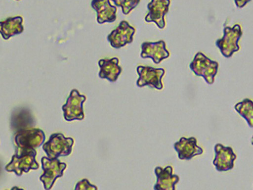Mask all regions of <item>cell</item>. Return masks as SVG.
Masks as SVG:
<instances>
[{
  "label": "cell",
  "mask_w": 253,
  "mask_h": 190,
  "mask_svg": "<svg viewBox=\"0 0 253 190\" xmlns=\"http://www.w3.org/2000/svg\"><path fill=\"white\" fill-rule=\"evenodd\" d=\"M45 140L44 133L39 128L20 130L14 135L15 154L19 155L33 151L42 145Z\"/></svg>",
  "instance_id": "obj_1"
},
{
  "label": "cell",
  "mask_w": 253,
  "mask_h": 190,
  "mask_svg": "<svg viewBox=\"0 0 253 190\" xmlns=\"http://www.w3.org/2000/svg\"><path fill=\"white\" fill-rule=\"evenodd\" d=\"M74 140L65 137L62 133L51 135L49 140L42 145V149L50 159H57L60 156L69 155L72 150Z\"/></svg>",
  "instance_id": "obj_2"
},
{
  "label": "cell",
  "mask_w": 253,
  "mask_h": 190,
  "mask_svg": "<svg viewBox=\"0 0 253 190\" xmlns=\"http://www.w3.org/2000/svg\"><path fill=\"white\" fill-rule=\"evenodd\" d=\"M189 67L196 75L203 77L208 84H212L217 72L218 63L202 52H198L190 63Z\"/></svg>",
  "instance_id": "obj_3"
},
{
  "label": "cell",
  "mask_w": 253,
  "mask_h": 190,
  "mask_svg": "<svg viewBox=\"0 0 253 190\" xmlns=\"http://www.w3.org/2000/svg\"><path fill=\"white\" fill-rule=\"evenodd\" d=\"M241 26L236 24L232 27L225 26L223 29V36L215 42L222 55L229 57L238 51L240 47L238 41L242 35Z\"/></svg>",
  "instance_id": "obj_4"
},
{
  "label": "cell",
  "mask_w": 253,
  "mask_h": 190,
  "mask_svg": "<svg viewBox=\"0 0 253 190\" xmlns=\"http://www.w3.org/2000/svg\"><path fill=\"white\" fill-rule=\"evenodd\" d=\"M41 163L43 173L40 180L42 182L45 190H50L57 178L63 176L67 165L58 158L50 159L46 156L41 158Z\"/></svg>",
  "instance_id": "obj_5"
},
{
  "label": "cell",
  "mask_w": 253,
  "mask_h": 190,
  "mask_svg": "<svg viewBox=\"0 0 253 190\" xmlns=\"http://www.w3.org/2000/svg\"><path fill=\"white\" fill-rule=\"evenodd\" d=\"M85 100L84 95H81L77 89L72 90L66 103L62 107L64 119L67 121L83 120L84 114L83 105Z\"/></svg>",
  "instance_id": "obj_6"
},
{
  "label": "cell",
  "mask_w": 253,
  "mask_h": 190,
  "mask_svg": "<svg viewBox=\"0 0 253 190\" xmlns=\"http://www.w3.org/2000/svg\"><path fill=\"white\" fill-rule=\"evenodd\" d=\"M139 77L136 85L139 87L148 85L158 90H162L163 85L162 79L165 70L162 68H154L148 66H138L136 68Z\"/></svg>",
  "instance_id": "obj_7"
},
{
  "label": "cell",
  "mask_w": 253,
  "mask_h": 190,
  "mask_svg": "<svg viewBox=\"0 0 253 190\" xmlns=\"http://www.w3.org/2000/svg\"><path fill=\"white\" fill-rule=\"evenodd\" d=\"M36 150L19 155L15 154L5 169L8 172H14L17 176L22 175L23 172L27 173L31 169H38L39 165L36 160Z\"/></svg>",
  "instance_id": "obj_8"
},
{
  "label": "cell",
  "mask_w": 253,
  "mask_h": 190,
  "mask_svg": "<svg viewBox=\"0 0 253 190\" xmlns=\"http://www.w3.org/2000/svg\"><path fill=\"white\" fill-rule=\"evenodd\" d=\"M135 32V28L125 20L121 21L117 28L112 30L107 36L111 46L115 48H121L133 41Z\"/></svg>",
  "instance_id": "obj_9"
},
{
  "label": "cell",
  "mask_w": 253,
  "mask_h": 190,
  "mask_svg": "<svg viewBox=\"0 0 253 190\" xmlns=\"http://www.w3.org/2000/svg\"><path fill=\"white\" fill-rule=\"evenodd\" d=\"M215 157L213 164L219 172L227 171L234 167V162L237 156L230 146H225L220 143H216L214 147Z\"/></svg>",
  "instance_id": "obj_10"
},
{
  "label": "cell",
  "mask_w": 253,
  "mask_h": 190,
  "mask_svg": "<svg viewBox=\"0 0 253 190\" xmlns=\"http://www.w3.org/2000/svg\"><path fill=\"white\" fill-rule=\"evenodd\" d=\"M169 0H152L147 5L148 12L145 17L146 22H154L160 29L166 25L165 15L169 11Z\"/></svg>",
  "instance_id": "obj_11"
},
{
  "label": "cell",
  "mask_w": 253,
  "mask_h": 190,
  "mask_svg": "<svg viewBox=\"0 0 253 190\" xmlns=\"http://www.w3.org/2000/svg\"><path fill=\"white\" fill-rule=\"evenodd\" d=\"M140 56L143 58H151L154 63H159L162 60L169 56L166 43L163 41L155 42H145L141 45Z\"/></svg>",
  "instance_id": "obj_12"
},
{
  "label": "cell",
  "mask_w": 253,
  "mask_h": 190,
  "mask_svg": "<svg viewBox=\"0 0 253 190\" xmlns=\"http://www.w3.org/2000/svg\"><path fill=\"white\" fill-rule=\"evenodd\" d=\"M91 7L97 12V21L100 24L113 22L116 19L117 8L109 0H92Z\"/></svg>",
  "instance_id": "obj_13"
},
{
  "label": "cell",
  "mask_w": 253,
  "mask_h": 190,
  "mask_svg": "<svg viewBox=\"0 0 253 190\" xmlns=\"http://www.w3.org/2000/svg\"><path fill=\"white\" fill-rule=\"evenodd\" d=\"M118 58L100 59L98 62L100 67L99 76L107 79L111 82H115L122 72V68L119 65Z\"/></svg>",
  "instance_id": "obj_14"
},
{
  "label": "cell",
  "mask_w": 253,
  "mask_h": 190,
  "mask_svg": "<svg viewBox=\"0 0 253 190\" xmlns=\"http://www.w3.org/2000/svg\"><path fill=\"white\" fill-rule=\"evenodd\" d=\"M23 18L20 16L9 17L0 21V33L5 40L10 37L21 33L24 30Z\"/></svg>",
  "instance_id": "obj_15"
},
{
  "label": "cell",
  "mask_w": 253,
  "mask_h": 190,
  "mask_svg": "<svg viewBox=\"0 0 253 190\" xmlns=\"http://www.w3.org/2000/svg\"><path fill=\"white\" fill-rule=\"evenodd\" d=\"M155 170L157 181L154 190H175V185L179 180L177 176L172 175L171 170Z\"/></svg>",
  "instance_id": "obj_16"
},
{
  "label": "cell",
  "mask_w": 253,
  "mask_h": 190,
  "mask_svg": "<svg viewBox=\"0 0 253 190\" xmlns=\"http://www.w3.org/2000/svg\"><path fill=\"white\" fill-rule=\"evenodd\" d=\"M235 109L248 123L251 128H253V101L246 98L235 105Z\"/></svg>",
  "instance_id": "obj_17"
},
{
  "label": "cell",
  "mask_w": 253,
  "mask_h": 190,
  "mask_svg": "<svg viewBox=\"0 0 253 190\" xmlns=\"http://www.w3.org/2000/svg\"><path fill=\"white\" fill-rule=\"evenodd\" d=\"M115 5L122 7V12L125 14H128L139 3L140 0H112Z\"/></svg>",
  "instance_id": "obj_18"
},
{
  "label": "cell",
  "mask_w": 253,
  "mask_h": 190,
  "mask_svg": "<svg viewBox=\"0 0 253 190\" xmlns=\"http://www.w3.org/2000/svg\"><path fill=\"white\" fill-rule=\"evenodd\" d=\"M74 190H97V188L91 184L87 179H84L76 184Z\"/></svg>",
  "instance_id": "obj_19"
},
{
  "label": "cell",
  "mask_w": 253,
  "mask_h": 190,
  "mask_svg": "<svg viewBox=\"0 0 253 190\" xmlns=\"http://www.w3.org/2000/svg\"><path fill=\"white\" fill-rule=\"evenodd\" d=\"M250 0H235L236 5L239 7H243Z\"/></svg>",
  "instance_id": "obj_20"
},
{
  "label": "cell",
  "mask_w": 253,
  "mask_h": 190,
  "mask_svg": "<svg viewBox=\"0 0 253 190\" xmlns=\"http://www.w3.org/2000/svg\"><path fill=\"white\" fill-rule=\"evenodd\" d=\"M10 190H24L22 189L19 188L18 187L16 186H14L11 188Z\"/></svg>",
  "instance_id": "obj_21"
}]
</instances>
